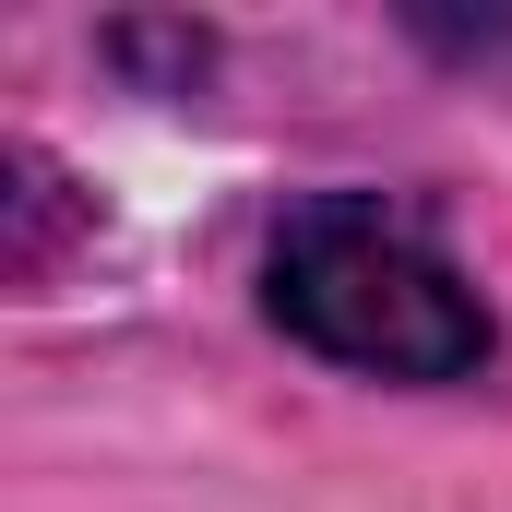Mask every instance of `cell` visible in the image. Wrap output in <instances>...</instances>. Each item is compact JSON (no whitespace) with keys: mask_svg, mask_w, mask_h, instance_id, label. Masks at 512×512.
Wrapping results in <instances>:
<instances>
[{"mask_svg":"<svg viewBox=\"0 0 512 512\" xmlns=\"http://www.w3.org/2000/svg\"><path fill=\"white\" fill-rule=\"evenodd\" d=\"M262 310L286 346H310L322 370H358V382H477L501 358V322L489 298L429 251L405 215L358 203V191H310L286 203L274 251H262Z\"/></svg>","mask_w":512,"mask_h":512,"instance_id":"1","label":"cell"},{"mask_svg":"<svg viewBox=\"0 0 512 512\" xmlns=\"http://www.w3.org/2000/svg\"><path fill=\"white\" fill-rule=\"evenodd\" d=\"M0 167H12V191H0V203H12V274L36 286V274H48V227H60V167H48L36 143H12Z\"/></svg>","mask_w":512,"mask_h":512,"instance_id":"2","label":"cell"}]
</instances>
